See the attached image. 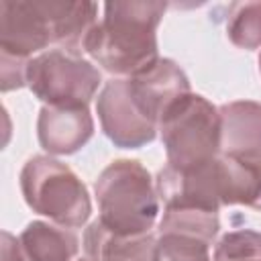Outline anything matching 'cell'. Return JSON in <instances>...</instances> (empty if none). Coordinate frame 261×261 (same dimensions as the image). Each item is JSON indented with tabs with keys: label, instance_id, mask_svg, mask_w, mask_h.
<instances>
[{
	"label": "cell",
	"instance_id": "obj_3",
	"mask_svg": "<svg viewBox=\"0 0 261 261\" xmlns=\"http://www.w3.org/2000/svg\"><path fill=\"white\" fill-rule=\"evenodd\" d=\"M98 220L116 234H147L159 216V196L147 167L135 159H116L94 184Z\"/></svg>",
	"mask_w": 261,
	"mask_h": 261
},
{
	"label": "cell",
	"instance_id": "obj_4",
	"mask_svg": "<svg viewBox=\"0 0 261 261\" xmlns=\"http://www.w3.org/2000/svg\"><path fill=\"white\" fill-rule=\"evenodd\" d=\"M20 192L33 212L65 228L84 226L92 214L86 184L51 155H35L22 165Z\"/></svg>",
	"mask_w": 261,
	"mask_h": 261
},
{
	"label": "cell",
	"instance_id": "obj_18",
	"mask_svg": "<svg viewBox=\"0 0 261 261\" xmlns=\"http://www.w3.org/2000/svg\"><path fill=\"white\" fill-rule=\"evenodd\" d=\"M228 259H261V232L251 228L226 232L216 243L212 261H228Z\"/></svg>",
	"mask_w": 261,
	"mask_h": 261
},
{
	"label": "cell",
	"instance_id": "obj_20",
	"mask_svg": "<svg viewBox=\"0 0 261 261\" xmlns=\"http://www.w3.org/2000/svg\"><path fill=\"white\" fill-rule=\"evenodd\" d=\"M2 261H24L20 255L18 239L12 237L8 230L2 232Z\"/></svg>",
	"mask_w": 261,
	"mask_h": 261
},
{
	"label": "cell",
	"instance_id": "obj_23",
	"mask_svg": "<svg viewBox=\"0 0 261 261\" xmlns=\"http://www.w3.org/2000/svg\"><path fill=\"white\" fill-rule=\"evenodd\" d=\"M257 61H259V71H261V53H259V59Z\"/></svg>",
	"mask_w": 261,
	"mask_h": 261
},
{
	"label": "cell",
	"instance_id": "obj_16",
	"mask_svg": "<svg viewBox=\"0 0 261 261\" xmlns=\"http://www.w3.org/2000/svg\"><path fill=\"white\" fill-rule=\"evenodd\" d=\"M226 35L239 49L261 47V2H232L228 6Z\"/></svg>",
	"mask_w": 261,
	"mask_h": 261
},
{
	"label": "cell",
	"instance_id": "obj_7",
	"mask_svg": "<svg viewBox=\"0 0 261 261\" xmlns=\"http://www.w3.org/2000/svg\"><path fill=\"white\" fill-rule=\"evenodd\" d=\"M96 112L104 135L120 149L145 147L159 130V126L145 116L137 104L126 77L106 82L96 98Z\"/></svg>",
	"mask_w": 261,
	"mask_h": 261
},
{
	"label": "cell",
	"instance_id": "obj_19",
	"mask_svg": "<svg viewBox=\"0 0 261 261\" xmlns=\"http://www.w3.org/2000/svg\"><path fill=\"white\" fill-rule=\"evenodd\" d=\"M27 65L29 59L12 57L0 51V88L2 92H10L27 86Z\"/></svg>",
	"mask_w": 261,
	"mask_h": 261
},
{
	"label": "cell",
	"instance_id": "obj_9",
	"mask_svg": "<svg viewBox=\"0 0 261 261\" xmlns=\"http://www.w3.org/2000/svg\"><path fill=\"white\" fill-rule=\"evenodd\" d=\"M94 135L88 106H43L37 118L39 145L49 155H71Z\"/></svg>",
	"mask_w": 261,
	"mask_h": 261
},
{
	"label": "cell",
	"instance_id": "obj_8",
	"mask_svg": "<svg viewBox=\"0 0 261 261\" xmlns=\"http://www.w3.org/2000/svg\"><path fill=\"white\" fill-rule=\"evenodd\" d=\"M216 159L196 167H186V169L165 165L155 179L157 196L163 202V206L218 212L222 202H220V190H218Z\"/></svg>",
	"mask_w": 261,
	"mask_h": 261
},
{
	"label": "cell",
	"instance_id": "obj_15",
	"mask_svg": "<svg viewBox=\"0 0 261 261\" xmlns=\"http://www.w3.org/2000/svg\"><path fill=\"white\" fill-rule=\"evenodd\" d=\"M218 212L198 208H165L157 232H181L212 243L218 234Z\"/></svg>",
	"mask_w": 261,
	"mask_h": 261
},
{
	"label": "cell",
	"instance_id": "obj_5",
	"mask_svg": "<svg viewBox=\"0 0 261 261\" xmlns=\"http://www.w3.org/2000/svg\"><path fill=\"white\" fill-rule=\"evenodd\" d=\"M167 165L186 169L208 163L220 155L218 108L200 94L177 98L159 120Z\"/></svg>",
	"mask_w": 261,
	"mask_h": 261
},
{
	"label": "cell",
	"instance_id": "obj_10",
	"mask_svg": "<svg viewBox=\"0 0 261 261\" xmlns=\"http://www.w3.org/2000/svg\"><path fill=\"white\" fill-rule=\"evenodd\" d=\"M130 92L145 112L157 126L165 110L181 96L190 94V80L186 71L173 59H159L151 69L135 77H126Z\"/></svg>",
	"mask_w": 261,
	"mask_h": 261
},
{
	"label": "cell",
	"instance_id": "obj_1",
	"mask_svg": "<svg viewBox=\"0 0 261 261\" xmlns=\"http://www.w3.org/2000/svg\"><path fill=\"white\" fill-rule=\"evenodd\" d=\"M98 22V4L77 0H2L0 51L31 59L49 45L82 53L84 41Z\"/></svg>",
	"mask_w": 261,
	"mask_h": 261
},
{
	"label": "cell",
	"instance_id": "obj_6",
	"mask_svg": "<svg viewBox=\"0 0 261 261\" xmlns=\"http://www.w3.org/2000/svg\"><path fill=\"white\" fill-rule=\"evenodd\" d=\"M100 84L96 65L63 49L43 51L27 65V88L47 106H88Z\"/></svg>",
	"mask_w": 261,
	"mask_h": 261
},
{
	"label": "cell",
	"instance_id": "obj_14",
	"mask_svg": "<svg viewBox=\"0 0 261 261\" xmlns=\"http://www.w3.org/2000/svg\"><path fill=\"white\" fill-rule=\"evenodd\" d=\"M18 247L24 261H73L80 241L65 226L33 220L20 232Z\"/></svg>",
	"mask_w": 261,
	"mask_h": 261
},
{
	"label": "cell",
	"instance_id": "obj_17",
	"mask_svg": "<svg viewBox=\"0 0 261 261\" xmlns=\"http://www.w3.org/2000/svg\"><path fill=\"white\" fill-rule=\"evenodd\" d=\"M208 241L181 232H157L155 261H212Z\"/></svg>",
	"mask_w": 261,
	"mask_h": 261
},
{
	"label": "cell",
	"instance_id": "obj_13",
	"mask_svg": "<svg viewBox=\"0 0 261 261\" xmlns=\"http://www.w3.org/2000/svg\"><path fill=\"white\" fill-rule=\"evenodd\" d=\"M157 239L147 234H116L100 220H94L84 232V251L94 261H155Z\"/></svg>",
	"mask_w": 261,
	"mask_h": 261
},
{
	"label": "cell",
	"instance_id": "obj_12",
	"mask_svg": "<svg viewBox=\"0 0 261 261\" xmlns=\"http://www.w3.org/2000/svg\"><path fill=\"white\" fill-rule=\"evenodd\" d=\"M218 114L222 153H261V102H226Z\"/></svg>",
	"mask_w": 261,
	"mask_h": 261
},
{
	"label": "cell",
	"instance_id": "obj_21",
	"mask_svg": "<svg viewBox=\"0 0 261 261\" xmlns=\"http://www.w3.org/2000/svg\"><path fill=\"white\" fill-rule=\"evenodd\" d=\"M228 261H261V259H228Z\"/></svg>",
	"mask_w": 261,
	"mask_h": 261
},
{
	"label": "cell",
	"instance_id": "obj_11",
	"mask_svg": "<svg viewBox=\"0 0 261 261\" xmlns=\"http://www.w3.org/2000/svg\"><path fill=\"white\" fill-rule=\"evenodd\" d=\"M216 169L222 206L261 210V153H220Z\"/></svg>",
	"mask_w": 261,
	"mask_h": 261
},
{
	"label": "cell",
	"instance_id": "obj_2",
	"mask_svg": "<svg viewBox=\"0 0 261 261\" xmlns=\"http://www.w3.org/2000/svg\"><path fill=\"white\" fill-rule=\"evenodd\" d=\"M167 4L157 0H114L104 4V16L88 33L82 53L118 77H135L161 57L157 27Z\"/></svg>",
	"mask_w": 261,
	"mask_h": 261
},
{
	"label": "cell",
	"instance_id": "obj_22",
	"mask_svg": "<svg viewBox=\"0 0 261 261\" xmlns=\"http://www.w3.org/2000/svg\"><path fill=\"white\" fill-rule=\"evenodd\" d=\"M75 261H94V259H92V257H88V255H86V257H82V259H75Z\"/></svg>",
	"mask_w": 261,
	"mask_h": 261
}]
</instances>
